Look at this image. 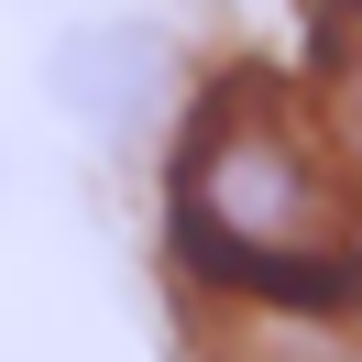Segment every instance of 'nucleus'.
I'll use <instances>...</instances> for the list:
<instances>
[{
	"label": "nucleus",
	"instance_id": "obj_2",
	"mask_svg": "<svg viewBox=\"0 0 362 362\" xmlns=\"http://www.w3.org/2000/svg\"><path fill=\"white\" fill-rule=\"evenodd\" d=\"M55 99H66L88 132H132V121H154V99H165V45L143 23L66 33V45H55Z\"/></svg>",
	"mask_w": 362,
	"mask_h": 362
},
{
	"label": "nucleus",
	"instance_id": "obj_4",
	"mask_svg": "<svg viewBox=\"0 0 362 362\" xmlns=\"http://www.w3.org/2000/svg\"><path fill=\"white\" fill-rule=\"evenodd\" d=\"M242 362H362L351 340H318V329H286V340H264V351H242Z\"/></svg>",
	"mask_w": 362,
	"mask_h": 362
},
{
	"label": "nucleus",
	"instance_id": "obj_3",
	"mask_svg": "<svg viewBox=\"0 0 362 362\" xmlns=\"http://www.w3.org/2000/svg\"><path fill=\"white\" fill-rule=\"evenodd\" d=\"M308 88H318V121H329V154H351V176H362V0L308 11Z\"/></svg>",
	"mask_w": 362,
	"mask_h": 362
},
{
	"label": "nucleus",
	"instance_id": "obj_1",
	"mask_svg": "<svg viewBox=\"0 0 362 362\" xmlns=\"http://www.w3.org/2000/svg\"><path fill=\"white\" fill-rule=\"evenodd\" d=\"M165 242L198 286L252 296V308H362V242L351 198L329 176V143L296 121L286 77L230 66L198 88L165 165Z\"/></svg>",
	"mask_w": 362,
	"mask_h": 362
}]
</instances>
